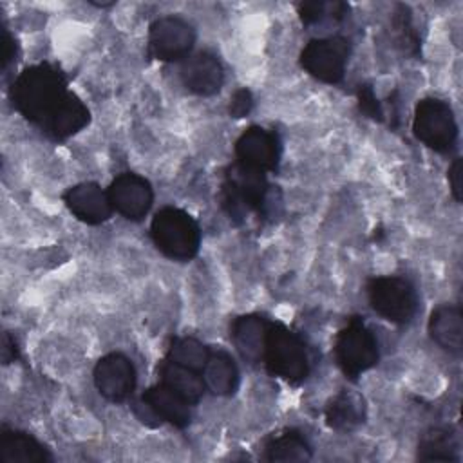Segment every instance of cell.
<instances>
[{
  "mask_svg": "<svg viewBox=\"0 0 463 463\" xmlns=\"http://www.w3.org/2000/svg\"><path fill=\"white\" fill-rule=\"evenodd\" d=\"M206 391L215 396H232L239 385V369L233 358L222 351H210V358L201 373Z\"/></svg>",
  "mask_w": 463,
  "mask_h": 463,
  "instance_id": "21",
  "label": "cell"
},
{
  "mask_svg": "<svg viewBox=\"0 0 463 463\" xmlns=\"http://www.w3.org/2000/svg\"><path fill=\"white\" fill-rule=\"evenodd\" d=\"M335 360L340 371L356 380L378 364L380 349L374 333L360 317H351L335 336Z\"/></svg>",
  "mask_w": 463,
  "mask_h": 463,
  "instance_id": "5",
  "label": "cell"
},
{
  "mask_svg": "<svg viewBox=\"0 0 463 463\" xmlns=\"http://www.w3.org/2000/svg\"><path fill=\"white\" fill-rule=\"evenodd\" d=\"M429 336L445 353L459 356L463 351V317L458 304L438 306L429 318Z\"/></svg>",
  "mask_w": 463,
  "mask_h": 463,
  "instance_id": "17",
  "label": "cell"
},
{
  "mask_svg": "<svg viewBox=\"0 0 463 463\" xmlns=\"http://www.w3.org/2000/svg\"><path fill=\"white\" fill-rule=\"evenodd\" d=\"M356 99H358V109L362 114L374 121H385V110L378 98L374 96V90L367 83H360L356 89Z\"/></svg>",
  "mask_w": 463,
  "mask_h": 463,
  "instance_id": "28",
  "label": "cell"
},
{
  "mask_svg": "<svg viewBox=\"0 0 463 463\" xmlns=\"http://www.w3.org/2000/svg\"><path fill=\"white\" fill-rule=\"evenodd\" d=\"M210 351L212 349H208L201 340L194 336H175L170 340L165 358L195 373H203L210 358Z\"/></svg>",
  "mask_w": 463,
  "mask_h": 463,
  "instance_id": "26",
  "label": "cell"
},
{
  "mask_svg": "<svg viewBox=\"0 0 463 463\" xmlns=\"http://www.w3.org/2000/svg\"><path fill=\"white\" fill-rule=\"evenodd\" d=\"M268 324L269 320L257 313L241 315L230 324L232 344L244 362L251 365L262 362Z\"/></svg>",
  "mask_w": 463,
  "mask_h": 463,
  "instance_id": "16",
  "label": "cell"
},
{
  "mask_svg": "<svg viewBox=\"0 0 463 463\" xmlns=\"http://www.w3.org/2000/svg\"><path fill=\"white\" fill-rule=\"evenodd\" d=\"M183 85L197 96H213L224 83V69L219 58L210 51H199L181 63Z\"/></svg>",
  "mask_w": 463,
  "mask_h": 463,
  "instance_id": "13",
  "label": "cell"
},
{
  "mask_svg": "<svg viewBox=\"0 0 463 463\" xmlns=\"http://www.w3.org/2000/svg\"><path fill=\"white\" fill-rule=\"evenodd\" d=\"M391 34L394 45L407 56H420L421 38L412 20V11L405 4H396L391 14Z\"/></svg>",
  "mask_w": 463,
  "mask_h": 463,
  "instance_id": "25",
  "label": "cell"
},
{
  "mask_svg": "<svg viewBox=\"0 0 463 463\" xmlns=\"http://www.w3.org/2000/svg\"><path fill=\"white\" fill-rule=\"evenodd\" d=\"M63 203L67 210L85 224H101L109 221L114 212L107 190L92 181L71 186L63 194Z\"/></svg>",
  "mask_w": 463,
  "mask_h": 463,
  "instance_id": "14",
  "label": "cell"
},
{
  "mask_svg": "<svg viewBox=\"0 0 463 463\" xmlns=\"http://www.w3.org/2000/svg\"><path fill=\"white\" fill-rule=\"evenodd\" d=\"M235 161L262 172H275L280 163V137L277 132L259 125L248 127L235 141Z\"/></svg>",
  "mask_w": 463,
  "mask_h": 463,
  "instance_id": "10",
  "label": "cell"
},
{
  "mask_svg": "<svg viewBox=\"0 0 463 463\" xmlns=\"http://www.w3.org/2000/svg\"><path fill=\"white\" fill-rule=\"evenodd\" d=\"M14 58H16V42H14L13 34L9 33V29L5 25H2V29H0V63H2L4 72L13 63Z\"/></svg>",
  "mask_w": 463,
  "mask_h": 463,
  "instance_id": "30",
  "label": "cell"
},
{
  "mask_svg": "<svg viewBox=\"0 0 463 463\" xmlns=\"http://www.w3.org/2000/svg\"><path fill=\"white\" fill-rule=\"evenodd\" d=\"M262 364L271 376L300 383L309 376L311 362L304 340L282 322H269Z\"/></svg>",
  "mask_w": 463,
  "mask_h": 463,
  "instance_id": "3",
  "label": "cell"
},
{
  "mask_svg": "<svg viewBox=\"0 0 463 463\" xmlns=\"http://www.w3.org/2000/svg\"><path fill=\"white\" fill-rule=\"evenodd\" d=\"M150 237L156 248L172 260H192L199 253L201 228L184 210L163 206L150 222Z\"/></svg>",
  "mask_w": 463,
  "mask_h": 463,
  "instance_id": "4",
  "label": "cell"
},
{
  "mask_svg": "<svg viewBox=\"0 0 463 463\" xmlns=\"http://www.w3.org/2000/svg\"><path fill=\"white\" fill-rule=\"evenodd\" d=\"M298 18L304 25H313L322 22L324 18L329 20H342L349 13V5L344 2H322V0H309L300 2L297 5Z\"/></svg>",
  "mask_w": 463,
  "mask_h": 463,
  "instance_id": "27",
  "label": "cell"
},
{
  "mask_svg": "<svg viewBox=\"0 0 463 463\" xmlns=\"http://www.w3.org/2000/svg\"><path fill=\"white\" fill-rule=\"evenodd\" d=\"M139 400L150 407V411L161 423H170L177 429H184L192 420L190 403L161 382L148 387Z\"/></svg>",
  "mask_w": 463,
  "mask_h": 463,
  "instance_id": "19",
  "label": "cell"
},
{
  "mask_svg": "<svg viewBox=\"0 0 463 463\" xmlns=\"http://www.w3.org/2000/svg\"><path fill=\"white\" fill-rule=\"evenodd\" d=\"M52 459L49 449L29 432L11 427L0 429L2 463H51Z\"/></svg>",
  "mask_w": 463,
  "mask_h": 463,
  "instance_id": "18",
  "label": "cell"
},
{
  "mask_svg": "<svg viewBox=\"0 0 463 463\" xmlns=\"http://www.w3.org/2000/svg\"><path fill=\"white\" fill-rule=\"evenodd\" d=\"M450 194L456 203H461V157H454L447 170Z\"/></svg>",
  "mask_w": 463,
  "mask_h": 463,
  "instance_id": "31",
  "label": "cell"
},
{
  "mask_svg": "<svg viewBox=\"0 0 463 463\" xmlns=\"http://www.w3.org/2000/svg\"><path fill=\"white\" fill-rule=\"evenodd\" d=\"M67 94L65 74L58 65L49 61L22 71L9 89V99L14 110L36 125H42Z\"/></svg>",
  "mask_w": 463,
  "mask_h": 463,
  "instance_id": "1",
  "label": "cell"
},
{
  "mask_svg": "<svg viewBox=\"0 0 463 463\" xmlns=\"http://www.w3.org/2000/svg\"><path fill=\"white\" fill-rule=\"evenodd\" d=\"M255 105V99H253V94L250 89L242 87V89H237L233 92V96L230 98V105H228V112L232 118H244L251 112Z\"/></svg>",
  "mask_w": 463,
  "mask_h": 463,
  "instance_id": "29",
  "label": "cell"
},
{
  "mask_svg": "<svg viewBox=\"0 0 463 463\" xmlns=\"http://www.w3.org/2000/svg\"><path fill=\"white\" fill-rule=\"evenodd\" d=\"M268 174L233 161L222 175L221 184V206L232 222L239 224L255 212L266 215L269 208L271 186Z\"/></svg>",
  "mask_w": 463,
  "mask_h": 463,
  "instance_id": "2",
  "label": "cell"
},
{
  "mask_svg": "<svg viewBox=\"0 0 463 463\" xmlns=\"http://www.w3.org/2000/svg\"><path fill=\"white\" fill-rule=\"evenodd\" d=\"M365 291L373 311L392 324H409L418 311V291L405 277H373L367 280Z\"/></svg>",
  "mask_w": 463,
  "mask_h": 463,
  "instance_id": "6",
  "label": "cell"
},
{
  "mask_svg": "<svg viewBox=\"0 0 463 463\" xmlns=\"http://www.w3.org/2000/svg\"><path fill=\"white\" fill-rule=\"evenodd\" d=\"M418 459L459 461V439L452 427L436 425L421 432L418 439Z\"/></svg>",
  "mask_w": 463,
  "mask_h": 463,
  "instance_id": "22",
  "label": "cell"
},
{
  "mask_svg": "<svg viewBox=\"0 0 463 463\" xmlns=\"http://www.w3.org/2000/svg\"><path fill=\"white\" fill-rule=\"evenodd\" d=\"M0 354H2V362L7 365V364H11V362H14L16 358H18V345H16V342H14V338L7 333V331H4V335H2V347H0Z\"/></svg>",
  "mask_w": 463,
  "mask_h": 463,
  "instance_id": "32",
  "label": "cell"
},
{
  "mask_svg": "<svg viewBox=\"0 0 463 463\" xmlns=\"http://www.w3.org/2000/svg\"><path fill=\"white\" fill-rule=\"evenodd\" d=\"M157 371H159L161 383L170 387L174 392H177L181 398H184L190 405H195L203 398L206 387H204L201 373H195L192 369L177 365L168 358L161 360Z\"/></svg>",
  "mask_w": 463,
  "mask_h": 463,
  "instance_id": "24",
  "label": "cell"
},
{
  "mask_svg": "<svg viewBox=\"0 0 463 463\" xmlns=\"http://www.w3.org/2000/svg\"><path fill=\"white\" fill-rule=\"evenodd\" d=\"M194 43L195 29L181 16L168 14L150 24L148 51L159 61H177L188 58Z\"/></svg>",
  "mask_w": 463,
  "mask_h": 463,
  "instance_id": "9",
  "label": "cell"
},
{
  "mask_svg": "<svg viewBox=\"0 0 463 463\" xmlns=\"http://www.w3.org/2000/svg\"><path fill=\"white\" fill-rule=\"evenodd\" d=\"M114 212L128 221H141L152 208L154 190L148 179L134 172H123L107 188Z\"/></svg>",
  "mask_w": 463,
  "mask_h": 463,
  "instance_id": "11",
  "label": "cell"
},
{
  "mask_svg": "<svg viewBox=\"0 0 463 463\" xmlns=\"http://www.w3.org/2000/svg\"><path fill=\"white\" fill-rule=\"evenodd\" d=\"M90 123V110L81 98L69 90L51 116L40 125L42 132L52 141H65Z\"/></svg>",
  "mask_w": 463,
  "mask_h": 463,
  "instance_id": "15",
  "label": "cell"
},
{
  "mask_svg": "<svg viewBox=\"0 0 463 463\" xmlns=\"http://www.w3.org/2000/svg\"><path fill=\"white\" fill-rule=\"evenodd\" d=\"M351 56V42L345 36H324L309 40L300 51V67L315 80L336 85L344 80Z\"/></svg>",
  "mask_w": 463,
  "mask_h": 463,
  "instance_id": "8",
  "label": "cell"
},
{
  "mask_svg": "<svg viewBox=\"0 0 463 463\" xmlns=\"http://www.w3.org/2000/svg\"><path fill=\"white\" fill-rule=\"evenodd\" d=\"M94 385L98 392L114 403L125 402L136 389V367L123 353H109L94 365Z\"/></svg>",
  "mask_w": 463,
  "mask_h": 463,
  "instance_id": "12",
  "label": "cell"
},
{
  "mask_svg": "<svg viewBox=\"0 0 463 463\" xmlns=\"http://www.w3.org/2000/svg\"><path fill=\"white\" fill-rule=\"evenodd\" d=\"M326 423L336 432H351L367 418V405L362 394L342 389L326 405Z\"/></svg>",
  "mask_w": 463,
  "mask_h": 463,
  "instance_id": "20",
  "label": "cell"
},
{
  "mask_svg": "<svg viewBox=\"0 0 463 463\" xmlns=\"http://www.w3.org/2000/svg\"><path fill=\"white\" fill-rule=\"evenodd\" d=\"M313 456L311 445L306 436L297 429H286L268 438L264 443L262 459L264 461H309Z\"/></svg>",
  "mask_w": 463,
  "mask_h": 463,
  "instance_id": "23",
  "label": "cell"
},
{
  "mask_svg": "<svg viewBox=\"0 0 463 463\" xmlns=\"http://www.w3.org/2000/svg\"><path fill=\"white\" fill-rule=\"evenodd\" d=\"M412 134L434 152H452L458 141V123L452 107L439 98L420 99L414 107Z\"/></svg>",
  "mask_w": 463,
  "mask_h": 463,
  "instance_id": "7",
  "label": "cell"
}]
</instances>
